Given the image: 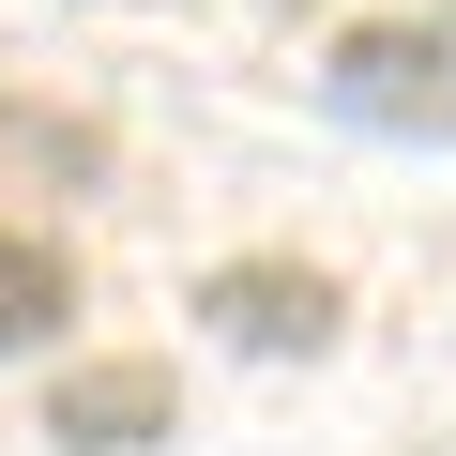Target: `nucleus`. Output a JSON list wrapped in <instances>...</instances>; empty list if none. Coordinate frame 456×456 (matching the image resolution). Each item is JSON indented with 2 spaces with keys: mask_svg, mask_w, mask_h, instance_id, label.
Wrapping results in <instances>:
<instances>
[{
  "mask_svg": "<svg viewBox=\"0 0 456 456\" xmlns=\"http://www.w3.org/2000/svg\"><path fill=\"white\" fill-rule=\"evenodd\" d=\"M320 107L335 122H380V137H456V61L426 31H350L320 61Z\"/></svg>",
  "mask_w": 456,
  "mask_h": 456,
  "instance_id": "nucleus-1",
  "label": "nucleus"
},
{
  "mask_svg": "<svg viewBox=\"0 0 456 456\" xmlns=\"http://www.w3.org/2000/svg\"><path fill=\"white\" fill-rule=\"evenodd\" d=\"M46 441H61V456H137V441H167V380H152V365H92V380H61Z\"/></svg>",
  "mask_w": 456,
  "mask_h": 456,
  "instance_id": "nucleus-3",
  "label": "nucleus"
},
{
  "mask_svg": "<svg viewBox=\"0 0 456 456\" xmlns=\"http://www.w3.org/2000/svg\"><path fill=\"white\" fill-rule=\"evenodd\" d=\"M61 320H77V259H61V244H31V228H0V365L46 350Z\"/></svg>",
  "mask_w": 456,
  "mask_h": 456,
  "instance_id": "nucleus-4",
  "label": "nucleus"
},
{
  "mask_svg": "<svg viewBox=\"0 0 456 456\" xmlns=\"http://www.w3.org/2000/svg\"><path fill=\"white\" fill-rule=\"evenodd\" d=\"M198 320H213L228 350H320V335H335V289H320L305 259H228V274H198Z\"/></svg>",
  "mask_w": 456,
  "mask_h": 456,
  "instance_id": "nucleus-2",
  "label": "nucleus"
}]
</instances>
